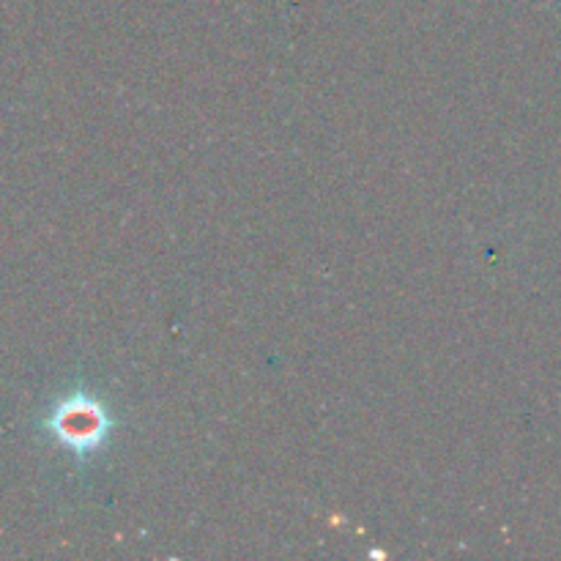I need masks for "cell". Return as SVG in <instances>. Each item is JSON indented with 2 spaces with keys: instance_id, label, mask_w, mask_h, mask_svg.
<instances>
[{
  "instance_id": "1",
  "label": "cell",
  "mask_w": 561,
  "mask_h": 561,
  "mask_svg": "<svg viewBox=\"0 0 561 561\" xmlns=\"http://www.w3.org/2000/svg\"><path fill=\"white\" fill-rule=\"evenodd\" d=\"M55 431L69 444H91L102 436V414L96 409H82V405L71 409V405H66L58 414Z\"/></svg>"
}]
</instances>
